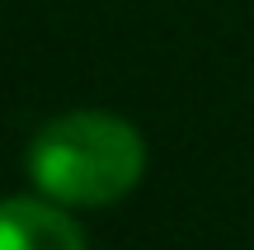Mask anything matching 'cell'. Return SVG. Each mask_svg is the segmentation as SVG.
I'll return each mask as SVG.
<instances>
[{"label":"cell","instance_id":"6da1fadb","mask_svg":"<svg viewBox=\"0 0 254 250\" xmlns=\"http://www.w3.org/2000/svg\"><path fill=\"white\" fill-rule=\"evenodd\" d=\"M146 175V142L109 109H75L28 142V179L62 208H109Z\"/></svg>","mask_w":254,"mask_h":250},{"label":"cell","instance_id":"7a4b0ae2","mask_svg":"<svg viewBox=\"0 0 254 250\" xmlns=\"http://www.w3.org/2000/svg\"><path fill=\"white\" fill-rule=\"evenodd\" d=\"M0 250H90L85 232L52 198H5L0 203Z\"/></svg>","mask_w":254,"mask_h":250}]
</instances>
